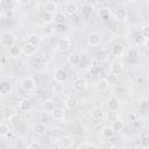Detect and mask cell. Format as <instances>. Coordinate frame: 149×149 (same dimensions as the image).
<instances>
[{
	"label": "cell",
	"mask_w": 149,
	"mask_h": 149,
	"mask_svg": "<svg viewBox=\"0 0 149 149\" xmlns=\"http://www.w3.org/2000/svg\"><path fill=\"white\" fill-rule=\"evenodd\" d=\"M13 90V86L10 84V81L8 80H1L0 81V94L5 95V94H9Z\"/></svg>",
	"instance_id": "15"
},
{
	"label": "cell",
	"mask_w": 149,
	"mask_h": 149,
	"mask_svg": "<svg viewBox=\"0 0 149 149\" xmlns=\"http://www.w3.org/2000/svg\"><path fill=\"white\" fill-rule=\"evenodd\" d=\"M112 148H113L112 142H109V141H101L100 149H112Z\"/></svg>",
	"instance_id": "42"
},
{
	"label": "cell",
	"mask_w": 149,
	"mask_h": 149,
	"mask_svg": "<svg viewBox=\"0 0 149 149\" xmlns=\"http://www.w3.org/2000/svg\"><path fill=\"white\" fill-rule=\"evenodd\" d=\"M15 43H16V38L12 33H5L1 36V44L3 47L12 48L13 45H15Z\"/></svg>",
	"instance_id": "3"
},
{
	"label": "cell",
	"mask_w": 149,
	"mask_h": 149,
	"mask_svg": "<svg viewBox=\"0 0 149 149\" xmlns=\"http://www.w3.org/2000/svg\"><path fill=\"white\" fill-rule=\"evenodd\" d=\"M106 81H107V84H108V86L111 85V86H115L116 84H118V80H119V77H116L115 74H112V73H109V74H107L106 76Z\"/></svg>",
	"instance_id": "31"
},
{
	"label": "cell",
	"mask_w": 149,
	"mask_h": 149,
	"mask_svg": "<svg viewBox=\"0 0 149 149\" xmlns=\"http://www.w3.org/2000/svg\"><path fill=\"white\" fill-rule=\"evenodd\" d=\"M55 107L56 106H55V104H54V101L51 99H47V100H44L42 102V109H43L44 113H51Z\"/></svg>",
	"instance_id": "22"
},
{
	"label": "cell",
	"mask_w": 149,
	"mask_h": 149,
	"mask_svg": "<svg viewBox=\"0 0 149 149\" xmlns=\"http://www.w3.org/2000/svg\"><path fill=\"white\" fill-rule=\"evenodd\" d=\"M20 85H21L22 90H24L27 92H30L36 87V81L33 77H24V78L21 79Z\"/></svg>",
	"instance_id": "1"
},
{
	"label": "cell",
	"mask_w": 149,
	"mask_h": 149,
	"mask_svg": "<svg viewBox=\"0 0 149 149\" xmlns=\"http://www.w3.org/2000/svg\"><path fill=\"white\" fill-rule=\"evenodd\" d=\"M113 17L116 21H126L127 17H128V10L125 7H122V6L116 7L113 10Z\"/></svg>",
	"instance_id": "2"
},
{
	"label": "cell",
	"mask_w": 149,
	"mask_h": 149,
	"mask_svg": "<svg viewBox=\"0 0 149 149\" xmlns=\"http://www.w3.org/2000/svg\"><path fill=\"white\" fill-rule=\"evenodd\" d=\"M125 72V66H123V63L121 62H114L112 65H111V73L112 74H115L116 77L123 74Z\"/></svg>",
	"instance_id": "9"
},
{
	"label": "cell",
	"mask_w": 149,
	"mask_h": 149,
	"mask_svg": "<svg viewBox=\"0 0 149 149\" xmlns=\"http://www.w3.org/2000/svg\"><path fill=\"white\" fill-rule=\"evenodd\" d=\"M91 118L94 122H100L102 121V119L105 118V114H104V111L100 108V107H97V108H93L91 111Z\"/></svg>",
	"instance_id": "11"
},
{
	"label": "cell",
	"mask_w": 149,
	"mask_h": 149,
	"mask_svg": "<svg viewBox=\"0 0 149 149\" xmlns=\"http://www.w3.org/2000/svg\"><path fill=\"white\" fill-rule=\"evenodd\" d=\"M140 111L143 112V113L148 111V101H147V100H144V101H142V102L140 104Z\"/></svg>",
	"instance_id": "44"
},
{
	"label": "cell",
	"mask_w": 149,
	"mask_h": 149,
	"mask_svg": "<svg viewBox=\"0 0 149 149\" xmlns=\"http://www.w3.org/2000/svg\"><path fill=\"white\" fill-rule=\"evenodd\" d=\"M100 71H101V69H100L99 65H91L90 69H88V72L92 76H98L100 73Z\"/></svg>",
	"instance_id": "39"
},
{
	"label": "cell",
	"mask_w": 149,
	"mask_h": 149,
	"mask_svg": "<svg viewBox=\"0 0 149 149\" xmlns=\"http://www.w3.org/2000/svg\"><path fill=\"white\" fill-rule=\"evenodd\" d=\"M102 136L105 137V139H109V137H112L113 136V134H114V130L112 129V127H109V126H107V127H104L102 128Z\"/></svg>",
	"instance_id": "35"
},
{
	"label": "cell",
	"mask_w": 149,
	"mask_h": 149,
	"mask_svg": "<svg viewBox=\"0 0 149 149\" xmlns=\"http://www.w3.org/2000/svg\"><path fill=\"white\" fill-rule=\"evenodd\" d=\"M78 105H79V100L74 94H70L65 99V107L68 109H74L78 107Z\"/></svg>",
	"instance_id": "8"
},
{
	"label": "cell",
	"mask_w": 149,
	"mask_h": 149,
	"mask_svg": "<svg viewBox=\"0 0 149 149\" xmlns=\"http://www.w3.org/2000/svg\"><path fill=\"white\" fill-rule=\"evenodd\" d=\"M41 19H42L44 22L50 23V22H52V21H54V14L48 13V12H43V14L41 15Z\"/></svg>",
	"instance_id": "36"
},
{
	"label": "cell",
	"mask_w": 149,
	"mask_h": 149,
	"mask_svg": "<svg viewBox=\"0 0 149 149\" xmlns=\"http://www.w3.org/2000/svg\"><path fill=\"white\" fill-rule=\"evenodd\" d=\"M31 130L37 135H43L47 132V127L43 122H35L31 127Z\"/></svg>",
	"instance_id": "19"
},
{
	"label": "cell",
	"mask_w": 149,
	"mask_h": 149,
	"mask_svg": "<svg viewBox=\"0 0 149 149\" xmlns=\"http://www.w3.org/2000/svg\"><path fill=\"white\" fill-rule=\"evenodd\" d=\"M112 129L114 132H122L125 129V121L122 119H118L114 122H112Z\"/></svg>",
	"instance_id": "28"
},
{
	"label": "cell",
	"mask_w": 149,
	"mask_h": 149,
	"mask_svg": "<svg viewBox=\"0 0 149 149\" xmlns=\"http://www.w3.org/2000/svg\"><path fill=\"white\" fill-rule=\"evenodd\" d=\"M8 132H9V127H8V125H6V123H1V125H0V135L5 137V135H6Z\"/></svg>",
	"instance_id": "41"
},
{
	"label": "cell",
	"mask_w": 149,
	"mask_h": 149,
	"mask_svg": "<svg viewBox=\"0 0 149 149\" xmlns=\"http://www.w3.org/2000/svg\"><path fill=\"white\" fill-rule=\"evenodd\" d=\"M12 135H13V134H12L10 132H8V133L5 135V137H7V139H8V137H12Z\"/></svg>",
	"instance_id": "48"
},
{
	"label": "cell",
	"mask_w": 149,
	"mask_h": 149,
	"mask_svg": "<svg viewBox=\"0 0 149 149\" xmlns=\"http://www.w3.org/2000/svg\"><path fill=\"white\" fill-rule=\"evenodd\" d=\"M50 149H59V148H58V146H57V144H52V146L50 147Z\"/></svg>",
	"instance_id": "49"
},
{
	"label": "cell",
	"mask_w": 149,
	"mask_h": 149,
	"mask_svg": "<svg viewBox=\"0 0 149 149\" xmlns=\"http://www.w3.org/2000/svg\"><path fill=\"white\" fill-rule=\"evenodd\" d=\"M52 93H55V94H61V93H63V86H62V84H55L54 86H52Z\"/></svg>",
	"instance_id": "40"
},
{
	"label": "cell",
	"mask_w": 149,
	"mask_h": 149,
	"mask_svg": "<svg viewBox=\"0 0 149 149\" xmlns=\"http://www.w3.org/2000/svg\"><path fill=\"white\" fill-rule=\"evenodd\" d=\"M54 21L57 24H63L65 22V14L62 12H57L56 14H54Z\"/></svg>",
	"instance_id": "30"
},
{
	"label": "cell",
	"mask_w": 149,
	"mask_h": 149,
	"mask_svg": "<svg viewBox=\"0 0 149 149\" xmlns=\"http://www.w3.org/2000/svg\"><path fill=\"white\" fill-rule=\"evenodd\" d=\"M73 143H74L73 139H72L71 136H69V135H64V136L61 137V144H62L65 149L71 148V147L73 146Z\"/></svg>",
	"instance_id": "23"
},
{
	"label": "cell",
	"mask_w": 149,
	"mask_h": 149,
	"mask_svg": "<svg viewBox=\"0 0 149 149\" xmlns=\"http://www.w3.org/2000/svg\"><path fill=\"white\" fill-rule=\"evenodd\" d=\"M48 133H49V136L51 139H54V140H57V139L62 137V130H61L59 127H51L48 130Z\"/></svg>",
	"instance_id": "25"
},
{
	"label": "cell",
	"mask_w": 149,
	"mask_h": 149,
	"mask_svg": "<svg viewBox=\"0 0 149 149\" xmlns=\"http://www.w3.org/2000/svg\"><path fill=\"white\" fill-rule=\"evenodd\" d=\"M111 52H112V55L115 56V57H121V56H123V54H125V45H123L122 43H120V42H116V43H114V44L112 45Z\"/></svg>",
	"instance_id": "10"
},
{
	"label": "cell",
	"mask_w": 149,
	"mask_h": 149,
	"mask_svg": "<svg viewBox=\"0 0 149 149\" xmlns=\"http://www.w3.org/2000/svg\"><path fill=\"white\" fill-rule=\"evenodd\" d=\"M0 5H1V0H0Z\"/></svg>",
	"instance_id": "52"
},
{
	"label": "cell",
	"mask_w": 149,
	"mask_h": 149,
	"mask_svg": "<svg viewBox=\"0 0 149 149\" xmlns=\"http://www.w3.org/2000/svg\"><path fill=\"white\" fill-rule=\"evenodd\" d=\"M51 115H52V118H54L55 120L61 121V120H63L64 116H65V109H64L63 107H55L54 111L51 112Z\"/></svg>",
	"instance_id": "18"
},
{
	"label": "cell",
	"mask_w": 149,
	"mask_h": 149,
	"mask_svg": "<svg viewBox=\"0 0 149 149\" xmlns=\"http://www.w3.org/2000/svg\"><path fill=\"white\" fill-rule=\"evenodd\" d=\"M21 52L23 54V55H26V56H33L35 52H36V48L34 47V45H31L29 42H24L23 44H22V47H21Z\"/></svg>",
	"instance_id": "12"
},
{
	"label": "cell",
	"mask_w": 149,
	"mask_h": 149,
	"mask_svg": "<svg viewBox=\"0 0 149 149\" xmlns=\"http://www.w3.org/2000/svg\"><path fill=\"white\" fill-rule=\"evenodd\" d=\"M139 56V49L136 47H130L128 49V57L129 58H136Z\"/></svg>",
	"instance_id": "38"
},
{
	"label": "cell",
	"mask_w": 149,
	"mask_h": 149,
	"mask_svg": "<svg viewBox=\"0 0 149 149\" xmlns=\"http://www.w3.org/2000/svg\"><path fill=\"white\" fill-rule=\"evenodd\" d=\"M140 34L143 36V38L147 41L148 38H149V28L148 27H144V28H142L141 29V31H140Z\"/></svg>",
	"instance_id": "43"
},
{
	"label": "cell",
	"mask_w": 149,
	"mask_h": 149,
	"mask_svg": "<svg viewBox=\"0 0 149 149\" xmlns=\"http://www.w3.org/2000/svg\"><path fill=\"white\" fill-rule=\"evenodd\" d=\"M81 58L79 56V54L77 52H71L69 56H68V62L71 64V65H78L80 63Z\"/></svg>",
	"instance_id": "27"
},
{
	"label": "cell",
	"mask_w": 149,
	"mask_h": 149,
	"mask_svg": "<svg viewBox=\"0 0 149 149\" xmlns=\"http://www.w3.org/2000/svg\"><path fill=\"white\" fill-rule=\"evenodd\" d=\"M27 42H29L31 45H34L35 48H37V47L41 44L42 38H41L40 35L33 33V34H29V35H28V37H27Z\"/></svg>",
	"instance_id": "17"
},
{
	"label": "cell",
	"mask_w": 149,
	"mask_h": 149,
	"mask_svg": "<svg viewBox=\"0 0 149 149\" xmlns=\"http://www.w3.org/2000/svg\"><path fill=\"white\" fill-rule=\"evenodd\" d=\"M27 149H41V146L37 142H31V143H29Z\"/></svg>",
	"instance_id": "46"
},
{
	"label": "cell",
	"mask_w": 149,
	"mask_h": 149,
	"mask_svg": "<svg viewBox=\"0 0 149 149\" xmlns=\"http://www.w3.org/2000/svg\"><path fill=\"white\" fill-rule=\"evenodd\" d=\"M112 149H120V148H118V147H113Z\"/></svg>",
	"instance_id": "51"
},
{
	"label": "cell",
	"mask_w": 149,
	"mask_h": 149,
	"mask_svg": "<svg viewBox=\"0 0 149 149\" xmlns=\"http://www.w3.org/2000/svg\"><path fill=\"white\" fill-rule=\"evenodd\" d=\"M57 9H58V5H57L56 1L50 0V1H47L44 3V12H48V13H51V14H56L58 12Z\"/></svg>",
	"instance_id": "16"
},
{
	"label": "cell",
	"mask_w": 149,
	"mask_h": 149,
	"mask_svg": "<svg viewBox=\"0 0 149 149\" xmlns=\"http://www.w3.org/2000/svg\"><path fill=\"white\" fill-rule=\"evenodd\" d=\"M1 73H2V69H1V66H0V76H1Z\"/></svg>",
	"instance_id": "50"
},
{
	"label": "cell",
	"mask_w": 149,
	"mask_h": 149,
	"mask_svg": "<svg viewBox=\"0 0 149 149\" xmlns=\"http://www.w3.org/2000/svg\"><path fill=\"white\" fill-rule=\"evenodd\" d=\"M133 43H134L136 47H141V45L146 44V43H147V41L143 38V36H142L140 33H137V34L133 37Z\"/></svg>",
	"instance_id": "29"
},
{
	"label": "cell",
	"mask_w": 149,
	"mask_h": 149,
	"mask_svg": "<svg viewBox=\"0 0 149 149\" xmlns=\"http://www.w3.org/2000/svg\"><path fill=\"white\" fill-rule=\"evenodd\" d=\"M141 144L144 147V148H148L149 147V137L148 136H143L141 139Z\"/></svg>",
	"instance_id": "45"
},
{
	"label": "cell",
	"mask_w": 149,
	"mask_h": 149,
	"mask_svg": "<svg viewBox=\"0 0 149 149\" xmlns=\"http://www.w3.org/2000/svg\"><path fill=\"white\" fill-rule=\"evenodd\" d=\"M31 106H33L31 100H30V99H27V98L21 99V100L19 101V104H17V108H19V111H21V112L30 111Z\"/></svg>",
	"instance_id": "13"
},
{
	"label": "cell",
	"mask_w": 149,
	"mask_h": 149,
	"mask_svg": "<svg viewBox=\"0 0 149 149\" xmlns=\"http://www.w3.org/2000/svg\"><path fill=\"white\" fill-rule=\"evenodd\" d=\"M85 149H98V148H97V146H94L92 143H88V144H86Z\"/></svg>",
	"instance_id": "47"
},
{
	"label": "cell",
	"mask_w": 149,
	"mask_h": 149,
	"mask_svg": "<svg viewBox=\"0 0 149 149\" xmlns=\"http://www.w3.org/2000/svg\"><path fill=\"white\" fill-rule=\"evenodd\" d=\"M8 121H9V123H10V125L16 126V125H19V123L22 121V116H21L19 113H15V114H13V115L8 119Z\"/></svg>",
	"instance_id": "32"
},
{
	"label": "cell",
	"mask_w": 149,
	"mask_h": 149,
	"mask_svg": "<svg viewBox=\"0 0 149 149\" xmlns=\"http://www.w3.org/2000/svg\"><path fill=\"white\" fill-rule=\"evenodd\" d=\"M93 13H94V7H93V5L86 3V5L83 6V8H81V14H83L85 17H90Z\"/></svg>",
	"instance_id": "26"
},
{
	"label": "cell",
	"mask_w": 149,
	"mask_h": 149,
	"mask_svg": "<svg viewBox=\"0 0 149 149\" xmlns=\"http://www.w3.org/2000/svg\"><path fill=\"white\" fill-rule=\"evenodd\" d=\"M68 76H69V74H68L66 70H64V69H62V68L56 69L55 72H54V79H55V81L58 83V84L64 83V81L68 79Z\"/></svg>",
	"instance_id": "5"
},
{
	"label": "cell",
	"mask_w": 149,
	"mask_h": 149,
	"mask_svg": "<svg viewBox=\"0 0 149 149\" xmlns=\"http://www.w3.org/2000/svg\"><path fill=\"white\" fill-rule=\"evenodd\" d=\"M107 58H108V52L105 49H100L99 51H97V54H95V61L97 62L104 63L107 61Z\"/></svg>",
	"instance_id": "24"
},
{
	"label": "cell",
	"mask_w": 149,
	"mask_h": 149,
	"mask_svg": "<svg viewBox=\"0 0 149 149\" xmlns=\"http://www.w3.org/2000/svg\"><path fill=\"white\" fill-rule=\"evenodd\" d=\"M86 41H87V44H88V45H91V47H97V45H99V44L101 43V36H100L98 33L92 31V33H90V34L87 35Z\"/></svg>",
	"instance_id": "7"
},
{
	"label": "cell",
	"mask_w": 149,
	"mask_h": 149,
	"mask_svg": "<svg viewBox=\"0 0 149 149\" xmlns=\"http://www.w3.org/2000/svg\"><path fill=\"white\" fill-rule=\"evenodd\" d=\"M20 54H21V48L19 47V45H13L12 48H9V55L12 56V57H19L20 56Z\"/></svg>",
	"instance_id": "34"
},
{
	"label": "cell",
	"mask_w": 149,
	"mask_h": 149,
	"mask_svg": "<svg viewBox=\"0 0 149 149\" xmlns=\"http://www.w3.org/2000/svg\"><path fill=\"white\" fill-rule=\"evenodd\" d=\"M107 87H108V84H107V81H106L105 78L98 79V80L95 81V84H94V88H95V91H98V92H105V91L107 90Z\"/></svg>",
	"instance_id": "21"
},
{
	"label": "cell",
	"mask_w": 149,
	"mask_h": 149,
	"mask_svg": "<svg viewBox=\"0 0 149 149\" xmlns=\"http://www.w3.org/2000/svg\"><path fill=\"white\" fill-rule=\"evenodd\" d=\"M73 88L77 92H84L87 88V80L84 77H78L73 81Z\"/></svg>",
	"instance_id": "4"
},
{
	"label": "cell",
	"mask_w": 149,
	"mask_h": 149,
	"mask_svg": "<svg viewBox=\"0 0 149 149\" xmlns=\"http://www.w3.org/2000/svg\"><path fill=\"white\" fill-rule=\"evenodd\" d=\"M64 12H65V14L69 15V16L74 15V14L78 12V6H77V3H74V2H66V3H64Z\"/></svg>",
	"instance_id": "14"
},
{
	"label": "cell",
	"mask_w": 149,
	"mask_h": 149,
	"mask_svg": "<svg viewBox=\"0 0 149 149\" xmlns=\"http://www.w3.org/2000/svg\"><path fill=\"white\" fill-rule=\"evenodd\" d=\"M109 14H111V12H109V9L106 8V7H102V8L99 9V16L102 17L104 20L108 19V17H109Z\"/></svg>",
	"instance_id": "37"
},
{
	"label": "cell",
	"mask_w": 149,
	"mask_h": 149,
	"mask_svg": "<svg viewBox=\"0 0 149 149\" xmlns=\"http://www.w3.org/2000/svg\"><path fill=\"white\" fill-rule=\"evenodd\" d=\"M107 107H108V111H114V112H116V111L120 108V102H119V100H118L115 97H111V98L107 100Z\"/></svg>",
	"instance_id": "20"
},
{
	"label": "cell",
	"mask_w": 149,
	"mask_h": 149,
	"mask_svg": "<svg viewBox=\"0 0 149 149\" xmlns=\"http://www.w3.org/2000/svg\"><path fill=\"white\" fill-rule=\"evenodd\" d=\"M57 48H58L59 51L66 52V51L71 48V41H70V38L66 37V36L61 37V38L58 40V42H57Z\"/></svg>",
	"instance_id": "6"
},
{
	"label": "cell",
	"mask_w": 149,
	"mask_h": 149,
	"mask_svg": "<svg viewBox=\"0 0 149 149\" xmlns=\"http://www.w3.org/2000/svg\"><path fill=\"white\" fill-rule=\"evenodd\" d=\"M105 118H106V120H107L108 122L112 123V122H114L115 120H118V113L114 112V111H108V112L106 113Z\"/></svg>",
	"instance_id": "33"
}]
</instances>
